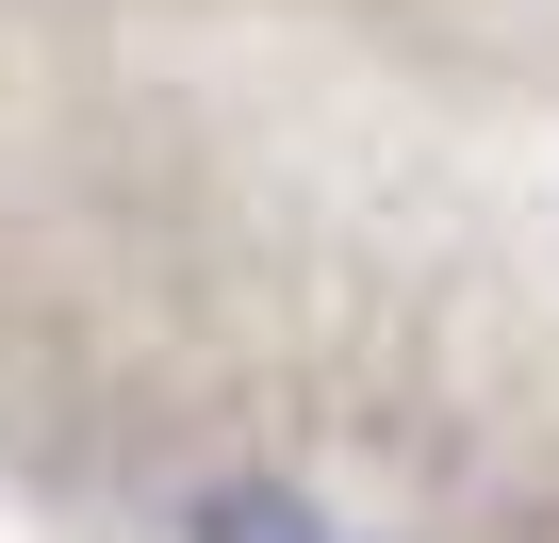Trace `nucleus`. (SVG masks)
<instances>
[{
    "label": "nucleus",
    "instance_id": "f257e3e1",
    "mask_svg": "<svg viewBox=\"0 0 559 543\" xmlns=\"http://www.w3.org/2000/svg\"><path fill=\"white\" fill-rule=\"evenodd\" d=\"M181 543H379V527H346V510L297 494V477H198V494H181Z\"/></svg>",
    "mask_w": 559,
    "mask_h": 543
}]
</instances>
